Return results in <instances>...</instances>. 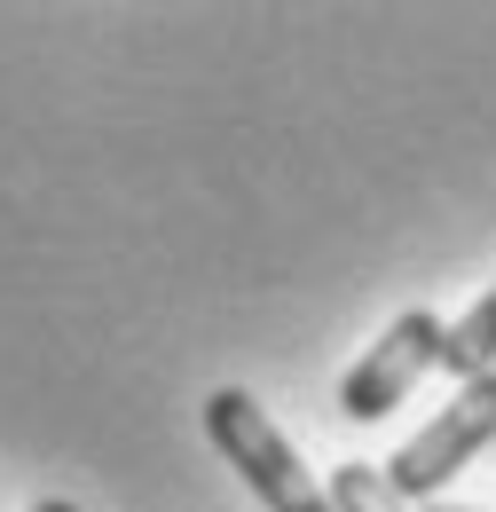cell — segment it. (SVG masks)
Masks as SVG:
<instances>
[{"label": "cell", "instance_id": "2", "mask_svg": "<svg viewBox=\"0 0 496 512\" xmlns=\"http://www.w3.org/2000/svg\"><path fill=\"white\" fill-rule=\"evenodd\" d=\"M489 442H496V371H481V379L457 386V402H441L434 426H418L410 442L386 457V489L402 505H434Z\"/></svg>", "mask_w": 496, "mask_h": 512}, {"label": "cell", "instance_id": "5", "mask_svg": "<svg viewBox=\"0 0 496 512\" xmlns=\"http://www.w3.org/2000/svg\"><path fill=\"white\" fill-rule=\"evenodd\" d=\"M331 512H410L378 465H331Z\"/></svg>", "mask_w": 496, "mask_h": 512}, {"label": "cell", "instance_id": "6", "mask_svg": "<svg viewBox=\"0 0 496 512\" xmlns=\"http://www.w3.org/2000/svg\"><path fill=\"white\" fill-rule=\"evenodd\" d=\"M418 512H489V505H457V497H434V505H418Z\"/></svg>", "mask_w": 496, "mask_h": 512}, {"label": "cell", "instance_id": "1", "mask_svg": "<svg viewBox=\"0 0 496 512\" xmlns=\"http://www.w3.org/2000/svg\"><path fill=\"white\" fill-rule=\"evenodd\" d=\"M205 434H213V449L245 473V489H252L268 512H331V489H323L308 465H300V449L276 434V418L252 402L245 386L205 394Z\"/></svg>", "mask_w": 496, "mask_h": 512}, {"label": "cell", "instance_id": "4", "mask_svg": "<svg viewBox=\"0 0 496 512\" xmlns=\"http://www.w3.org/2000/svg\"><path fill=\"white\" fill-rule=\"evenodd\" d=\"M441 371H457V386L496 371V292H481L465 316L449 323V339H441Z\"/></svg>", "mask_w": 496, "mask_h": 512}, {"label": "cell", "instance_id": "3", "mask_svg": "<svg viewBox=\"0 0 496 512\" xmlns=\"http://www.w3.org/2000/svg\"><path fill=\"white\" fill-rule=\"evenodd\" d=\"M441 339H449V323H441V316L402 308V316L378 331L371 355L339 379V410H347L355 426H378V418H386V410H394V402H402V394H410V386L441 363Z\"/></svg>", "mask_w": 496, "mask_h": 512}, {"label": "cell", "instance_id": "7", "mask_svg": "<svg viewBox=\"0 0 496 512\" xmlns=\"http://www.w3.org/2000/svg\"><path fill=\"white\" fill-rule=\"evenodd\" d=\"M32 512H79V505H71V497H48V505H32Z\"/></svg>", "mask_w": 496, "mask_h": 512}]
</instances>
